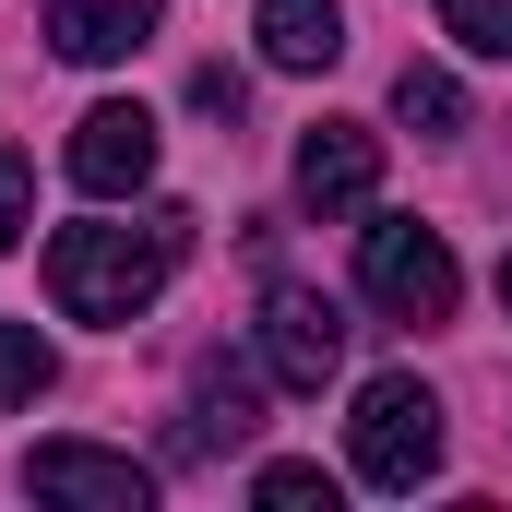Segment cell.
I'll use <instances>...</instances> for the list:
<instances>
[{
    "mask_svg": "<svg viewBox=\"0 0 512 512\" xmlns=\"http://www.w3.org/2000/svg\"><path fill=\"white\" fill-rule=\"evenodd\" d=\"M262 370L286 393H322L346 370V310L310 298V286H274V298H262Z\"/></svg>",
    "mask_w": 512,
    "mask_h": 512,
    "instance_id": "cell-4",
    "label": "cell"
},
{
    "mask_svg": "<svg viewBox=\"0 0 512 512\" xmlns=\"http://www.w3.org/2000/svg\"><path fill=\"white\" fill-rule=\"evenodd\" d=\"M24 227H36V167H24V155L0 143V251H12Z\"/></svg>",
    "mask_w": 512,
    "mask_h": 512,
    "instance_id": "cell-15",
    "label": "cell"
},
{
    "mask_svg": "<svg viewBox=\"0 0 512 512\" xmlns=\"http://www.w3.org/2000/svg\"><path fill=\"white\" fill-rule=\"evenodd\" d=\"M24 489L36 501H84V512H143L155 501V477L131 453H96V441H36L24 453Z\"/></svg>",
    "mask_w": 512,
    "mask_h": 512,
    "instance_id": "cell-6",
    "label": "cell"
},
{
    "mask_svg": "<svg viewBox=\"0 0 512 512\" xmlns=\"http://www.w3.org/2000/svg\"><path fill=\"white\" fill-rule=\"evenodd\" d=\"M501 310H512V251H501Z\"/></svg>",
    "mask_w": 512,
    "mask_h": 512,
    "instance_id": "cell-17",
    "label": "cell"
},
{
    "mask_svg": "<svg viewBox=\"0 0 512 512\" xmlns=\"http://www.w3.org/2000/svg\"><path fill=\"white\" fill-rule=\"evenodd\" d=\"M441 24H453V48H477V60H512V0H441Z\"/></svg>",
    "mask_w": 512,
    "mask_h": 512,
    "instance_id": "cell-13",
    "label": "cell"
},
{
    "mask_svg": "<svg viewBox=\"0 0 512 512\" xmlns=\"http://www.w3.org/2000/svg\"><path fill=\"white\" fill-rule=\"evenodd\" d=\"M393 120L429 131V143H453V131H465V84H453V72H429V60H405V72H393Z\"/></svg>",
    "mask_w": 512,
    "mask_h": 512,
    "instance_id": "cell-11",
    "label": "cell"
},
{
    "mask_svg": "<svg viewBox=\"0 0 512 512\" xmlns=\"http://www.w3.org/2000/svg\"><path fill=\"white\" fill-rule=\"evenodd\" d=\"M370 191H382V131H358V120L298 131V203L310 215H370Z\"/></svg>",
    "mask_w": 512,
    "mask_h": 512,
    "instance_id": "cell-5",
    "label": "cell"
},
{
    "mask_svg": "<svg viewBox=\"0 0 512 512\" xmlns=\"http://www.w3.org/2000/svg\"><path fill=\"white\" fill-rule=\"evenodd\" d=\"M251 36H262L274 72H334V60H346V12H334V0H262Z\"/></svg>",
    "mask_w": 512,
    "mask_h": 512,
    "instance_id": "cell-9",
    "label": "cell"
},
{
    "mask_svg": "<svg viewBox=\"0 0 512 512\" xmlns=\"http://www.w3.org/2000/svg\"><path fill=\"white\" fill-rule=\"evenodd\" d=\"M358 286L382 298L393 322H453V298H465V274H453V251H441V227H417V215L358 227Z\"/></svg>",
    "mask_w": 512,
    "mask_h": 512,
    "instance_id": "cell-3",
    "label": "cell"
},
{
    "mask_svg": "<svg viewBox=\"0 0 512 512\" xmlns=\"http://www.w3.org/2000/svg\"><path fill=\"white\" fill-rule=\"evenodd\" d=\"M179 251H191L179 203H155L143 227H60L48 239V298H60V322H108L120 334L131 310H155V286L179 274Z\"/></svg>",
    "mask_w": 512,
    "mask_h": 512,
    "instance_id": "cell-1",
    "label": "cell"
},
{
    "mask_svg": "<svg viewBox=\"0 0 512 512\" xmlns=\"http://www.w3.org/2000/svg\"><path fill=\"white\" fill-rule=\"evenodd\" d=\"M251 489H262V501H274V512H310V501L334 512V477H322V465H262Z\"/></svg>",
    "mask_w": 512,
    "mask_h": 512,
    "instance_id": "cell-14",
    "label": "cell"
},
{
    "mask_svg": "<svg viewBox=\"0 0 512 512\" xmlns=\"http://www.w3.org/2000/svg\"><path fill=\"white\" fill-rule=\"evenodd\" d=\"M60 167H72V191L120 203V191H143V179H155V120H143V108H84Z\"/></svg>",
    "mask_w": 512,
    "mask_h": 512,
    "instance_id": "cell-7",
    "label": "cell"
},
{
    "mask_svg": "<svg viewBox=\"0 0 512 512\" xmlns=\"http://www.w3.org/2000/svg\"><path fill=\"white\" fill-rule=\"evenodd\" d=\"M346 465H358L370 489L441 477V393L417 382V370H382V382L358 393V417H346Z\"/></svg>",
    "mask_w": 512,
    "mask_h": 512,
    "instance_id": "cell-2",
    "label": "cell"
},
{
    "mask_svg": "<svg viewBox=\"0 0 512 512\" xmlns=\"http://www.w3.org/2000/svg\"><path fill=\"white\" fill-rule=\"evenodd\" d=\"M239 96H251V84H239V72H227V60H215V72H203V84H191V108H203V120H239Z\"/></svg>",
    "mask_w": 512,
    "mask_h": 512,
    "instance_id": "cell-16",
    "label": "cell"
},
{
    "mask_svg": "<svg viewBox=\"0 0 512 512\" xmlns=\"http://www.w3.org/2000/svg\"><path fill=\"white\" fill-rule=\"evenodd\" d=\"M48 370H60V358H48V334H36V322H0V417H12V405H36Z\"/></svg>",
    "mask_w": 512,
    "mask_h": 512,
    "instance_id": "cell-12",
    "label": "cell"
},
{
    "mask_svg": "<svg viewBox=\"0 0 512 512\" xmlns=\"http://www.w3.org/2000/svg\"><path fill=\"white\" fill-rule=\"evenodd\" d=\"M251 429H262V393H251V370L203 358V382H191V417H179V453H227V441H251Z\"/></svg>",
    "mask_w": 512,
    "mask_h": 512,
    "instance_id": "cell-10",
    "label": "cell"
},
{
    "mask_svg": "<svg viewBox=\"0 0 512 512\" xmlns=\"http://www.w3.org/2000/svg\"><path fill=\"white\" fill-rule=\"evenodd\" d=\"M155 12L167 0H48V48L60 60H131V48H155Z\"/></svg>",
    "mask_w": 512,
    "mask_h": 512,
    "instance_id": "cell-8",
    "label": "cell"
}]
</instances>
